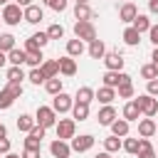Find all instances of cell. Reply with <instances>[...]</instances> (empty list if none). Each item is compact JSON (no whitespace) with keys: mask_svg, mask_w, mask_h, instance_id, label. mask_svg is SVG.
<instances>
[{"mask_svg":"<svg viewBox=\"0 0 158 158\" xmlns=\"http://www.w3.org/2000/svg\"><path fill=\"white\" fill-rule=\"evenodd\" d=\"M30 136H35V138H40V141H42V138H44V128H42V126H37V123H35V128H32V131H30Z\"/></svg>","mask_w":158,"mask_h":158,"instance_id":"c3c4849f","label":"cell"},{"mask_svg":"<svg viewBox=\"0 0 158 158\" xmlns=\"http://www.w3.org/2000/svg\"><path fill=\"white\" fill-rule=\"evenodd\" d=\"M111 136L126 138V136H128V121H126V118H116V121L111 123Z\"/></svg>","mask_w":158,"mask_h":158,"instance_id":"7402d4cb","label":"cell"},{"mask_svg":"<svg viewBox=\"0 0 158 158\" xmlns=\"http://www.w3.org/2000/svg\"><path fill=\"white\" fill-rule=\"evenodd\" d=\"M12 104H15V96L7 89H0V109H10Z\"/></svg>","mask_w":158,"mask_h":158,"instance_id":"8d00e7d4","label":"cell"},{"mask_svg":"<svg viewBox=\"0 0 158 158\" xmlns=\"http://www.w3.org/2000/svg\"><path fill=\"white\" fill-rule=\"evenodd\" d=\"M77 5H89V0H77Z\"/></svg>","mask_w":158,"mask_h":158,"instance_id":"680465c9","label":"cell"},{"mask_svg":"<svg viewBox=\"0 0 158 158\" xmlns=\"http://www.w3.org/2000/svg\"><path fill=\"white\" fill-rule=\"evenodd\" d=\"M94 99H99V101L106 106V104H111V101L116 99V89H111V86H99V91H94Z\"/></svg>","mask_w":158,"mask_h":158,"instance_id":"e0dca14e","label":"cell"},{"mask_svg":"<svg viewBox=\"0 0 158 158\" xmlns=\"http://www.w3.org/2000/svg\"><path fill=\"white\" fill-rule=\"evenodd\" d=\"M133 94H136V89H133V84H131V81H128V84H118V86H116V96H118V99H131Z\"/></svg>","mask_w":158,"mask_h":158,"instance_id":"d6a6232c","label":"cell"},{"mask_svg":"<svg viewBox=\"0 0 158 158\" xmlns=\"http://www.w3.org/2000/svg\"><path fill=\"white\" fill-rule=\"evenodd\" d=\"M44 2H47L54 12H64V10H67V0H44Z\"/></svg>","mask_w":158,"mask_h":158,"instance_id":"7bdbcfd3","label":"cell"},{"mask_svg":"<svg viewBox=\"0 0 158 158\" xmlns=\"http://www.w3.org/2000/svg\"><path fill=\"white\" fill-rule=\"evenodd\" d=\"M40 72L44 74V79H54L59 74V59H44L40 64Z\"/></svg>","mask_w":158,"mask_h":158,"instance_id":"4fadbf2b","label":"cell"},{"mask_svg":"<svg viewBox=\"0 0 158 158\" xmlns=\"http://www.w3.org/2000/svg\"><path fill=\"white\" fill-rule=\"evenodd\" d=\"M5 89H7L15 99H20V96H22V84H20V81H7V86H5Z\"/></svg>","mask_w":158,"mask_h":158,"instance_id":"b9f144b4","label":"cell"},{"mask_svg":"<svg viewBox=\"0 0 158 158\" xmlns=\"http://www.w3.org/2000/svg\"><path fill=\"white\" fill-rule=\"evenodd\" d=\"M49 153L54 156V158H69V153H72V148H69V143L67 141H52L49 143Z\"/></svg>","mask_w":158,"mask_h":158,"instance_id":"7c38bea8","label":"cell"},{"mask_svg":"<svg viewBox=\"0 0 158 158\" xmlns=\"http://www.w3.org/2000/svg\"><path fill=\"white\" fill-rule=\"evenodd\" d=\"M59 74L74 77V74H77V62H74L72 57H62V59H59Z\"/></svg>","mask_w":158,"mask_h":158,"instance_id":"ac0fdd59","label":"cell"},{"mask_svg":"<svg viewBox=\"0 0 158 158\" xmlns=\"http://www.w3.org/2000/svg\"><path fill=\"white\" fill-rule=\"evenodd\" d=\"M22 79H25L22 67H10V69H7V81H20V84H22Z\"/></svg>","mask_w":158,"mask_h":158,"instance_id":"d590c367","label":"cell"},{"mask_svg":"<svg viewBox=\"0 0 158 158\" xmlns=\"http://www.w3.org/2000/svg\"><path fill=\"white\" fill-rule=\"evenodd\" d=\"M0 136H7V128H5L2 123H0Z\"/></svg>","mask_w":158,"mask_h":158,"instance_id":"9f6ffc18","label":"cell"},{"mask_svg":"<svg viewBox=\"0 0 158 158\" xmlns=\"http://www.w3.org/2000/svg\"><path fill=\"white\" fill-rule=\"evenodd\" d=\"M0 153H10V138L0 136Z\"/></svg>","mask_w":158,"mask_h":158,"instance_id":"bcb514c9","label":"cell"},{"mask_svg":"<svg viewBox=\"0 0 158 158\" xmlns=\"http://www.w3.org/2000/svg\"><path fill=\"white\" fill-rule=\"evenodd\" d=\"M35 123H37V126H42L44 131H47V128H52V126H57V114H54V109H52V106H37Z\"/></svg>","mask_w":158,"mask_h":158,"instance_id":"6da1fadb","label":"cell"},{"mask_svg":"<svg viewBox=\"0 0 158 158\" xmlns=\"http://www.w3.org/2000/svg\"><path fill=\"white\" fill-rule=\"evenodd\" d=\"M131 27H133L138 35H141V32H148V30H151V20H148L146 15H136V20L131 22Z\"/></svg>","mask_w":158,"mask_h":158,"instance_id":"f546056e","label":"cell"},{"mask_svg":"<svg viewBox=\"0 0 158 158\" xmlns=\"http://www.w3.org/2000/svg\"><path fill=\"white\" fill-rule=\"evenodd\" d=\"M136 104H138V109H141V114L143 116H148V118H153L156 114H158V99L156 96H148V94H141L138 99H133Z\"/></svg>","mask_w":158,"mask_h":158,"instance_id":"7a4b0ae2","label":"cell"},{"mask_svg":"<svg viewBox=\"0 0 158 158\" xmlns=\"http://www.w3.org/2000/svg\"><path fill=\"white\" fill-rule=\"evenodd\" d=\"M151 59H153V64H158V47L153 49V54H151Z\"/></svg>","mask_w":158,"mask_h":158,"instance_id":"db71d44e","label":"cell"},{"mask_svg":"<svg viewBox=\"0 0 158 158\" xmlns=\"http://www.w3.org/2000/svg\"><path fill=\"white\" fill-rule=\"evenodd\" d=\"M148 37H151V42L158 47V25H151V30H148Z\"/></svg>","mask_w":158,"mask_h":158,"instance_id":"7dc6e473","label":"cell"},{"mask_svg":"<svg viewBox=\"0 0 158 158\" xmlns=\"http://www.w3.org/2000/svg\"><path fill=\"white\" fill-rule=\"evenodd\" d=\"M22 20H25V22H30V25H40V22L44 20V12H42V7H40V5H30V7H25V10H22Z\"/></svg>","mask_w":158,"mask_h":158,"instance_id":"9c48e42d","label":"cell"},{"mask_svg":"<svg viewBox=\"0 0 158 158\" xmlns=\"http://www.w3.org/2000/svg\"><path fill=\"white\" fill-rule=\"evenodd\" d=\"M10 49H15V37L10 35V32H5V35H0V52H10Z\"/></svg>","mask_w":158,"mask_h":158,"instance_id":"e575fe53","label":"cell"},{"mask_svg":"<svg viewBox=\"0 0 158 158\" xmlns=\"http://www.w3.org/2000/svg\"><path fill=\"white\" fill-rule=\"evenodd\" d=\"M148 10H151L153 15H158V0H148Z\"/></svg>","mask_w":158,"mask_h":158,"instance_id":"f907efd6","label":"cell"},{"mask_svg":"<svg viewBox=\"0 0 158 158\" xmlns=\"http://www.w3.org/2000/svg\"><path fill=\"white\" fill-rule=\"evenodd\" d=\"M47 37H49V40H62V37H64V27H62V25H57V22H54V25H49Z\"/></svg>","mask_w":158,"mask_h":158,"instance_id":"74e56055","label":"cell"},{"mask_svg":"<svg viewBox=\"0 0 158 158\" xmlns=\"http://www.w3.org/2000/svg\"><path fill=\"white\" fill-rule=\"evenodd\" d=\"M91 146H94V136L84 133V136H74L69 148H72V151H77V153H86V151H91Z\"/></svg>","mask_w":158,"mask_h":158,"instance_id":"ba28073f","label":"cell"},{"mask_svg":"<svg viewBox=\"0 0 158 158\" xmlns=\"http://www.w3.org/2000/svg\"><path fill=\"white\" fill-rule=\"evenodd\" d=\"M94 158H111V153H106V151H104V153H96Z\"/></svg>","mask_w":158,"mask_h":158,"instance_id":"11a10c76","label":"cell"},{"mask_svg":"<svg viewBox=\"0 0 158 158\" xmlns=\"http://www.w3.org/2000/svg\"><path fill=\"white\" fill-rule=\"evenodd\" d=\"M5 64H7V54H5V52H0V69H2Z\"/></svg>","mask_w":158,"mask_h":158,"instance_id":"f5cc1de1","label":"cell"},{"mask_svg":"<svg viewBox=\"0 0 158 158\" xmlns=\"http://www.w3.org/2000/svg\"><path fill=\"white\" fill-rule=\"evenodd\" d=\"M27 79H30V81H32V84H37V86H40V84H44V81H47V79H44V74H42V72H40V67H37V69H32V72H30V74H27Z\"/></svg>","mask_w":158,"mask_h":158,"instance_id":"60d3db41","label":"cell"},{"mask_svg":"<svg viewBox=\"0 0 158 158\" xmlns=\"http://www.w3.org/2000/svg\"><path fill=\"white\" fill-rule=\"evenodd\" d=\"M81 54H84V42H81V40H77V37H74V40H69V42H67V57H72V59H74V57H81Z\"/></svg>","mask_w":158,"mask_h":158,"instance_id":"ffe728a7","label":"cell"},{"mask_svg":"<svg viewBox=\"0 0 158 158\" xmlns=\"http://www.w3.org/2000/svg\"><path fill=\"white\" fill-rule=\"evenodd\" d=\"M121 148L126 151V153H138V138H126V141H121Z\"/></svg>","mask_w":158,"mask_h":158,"instance_id":"ab89813d","label":"cell"},{"mask_svg":"<svg viewBox=\"0 0 158 158\" xmlns=\"http://www.w3.org/2000/svg\"><path fill=\"white\" fill-rule=\"evenodd\" d=\"M74 37L81 42H94L96 40V27L91 22H74Z\"/></svg>","mask_w":158,"mask_h":158,"instance_id":"3957f363","label":"cell"},{"mask_svg":"<svg viewBox=\"0 0 158 158\" xmlns=\"http://www.w3.org/2000/svg\"><path fill=\"white\" fill-rule=\"evenodd\" d=\"M136 15H138V7H136L133 2H123L121 10H118V20H121V22H133Z\"/></svg>","mask_w":158,"mask_h":158,"instance_id":"5bb4252c","label":"cell"},{"mask_svg":"<svg viewBox=\"0 0 158 158\" xmlns=\"http://www.w3.org/2000/svg\"><path fill=\"white\" fill-rule=\"evenodd\" d=\"M20 20H22V7L20 5H15V2H7L5 7H2V22H7V25H20Z\"/></svg>","mask_w":158,"mask_h":158,"instance_id":"5b68a950","label":"cell"},{"mask_svg":"<svg viewBox=\"0 0 158 158\" xmlns=\"http://www.w3.org/2000/svg\"><path fill=\"white\" fill-rule=\"evenodd\" d=\"M156 131H158V126H156L153 118H141V121H138V136H141V138H151Z\"/></svg>","mask_w":158,"mask_h":158,"instance_id":"2e32d148","label":"cell"},{"mask_svg":"<svg viewBox=\"0 0 158 158\" xmlns=\"http://www.w3.org/2000/svg\"><path fill=\"white\" fill-rule=\"evenodd\" d=\"M44 89H47L52 96L62 94V79H59V77H54V79H47V81H44Z\"/></svg>","mask_w":158,"mask_h":158,"instance_id":"1f68e13d","label":"cell"},{"mask_svg":"<svg viewBox=\"0 0 158 158\" xmlns=\"http://www.w3.org/2000/svg\"><path fill=\"white\" fill-rule=\"evenodd\" d=\"M146 89H148V91H146L148 96H158V79H151V81L146 84Z\"/></svg>","mask_w":158,"mask_h":158,"instance_id":"f6af8a7d","label":"cell"},{"mask_svg":"<svg viewBox=\"0 0 158 158\" xmlns=\"http://www.w3.org/2000/svg\"><path fill=\"white\" fill-rule=\"evenodd\" d=\"M17 128H20L22 133H30V131L35 128V116H30V114H20V116H17Z\"/></svg>","mask_w":158,"mask_h":158,"instance_id":"4316f807","label":"cell"},{"mask_svg":"<svg viewBox=\"0 0 158 158\" xmlns=\"http://www.w3.org/2000/svg\"><path fill=\"white\" fill-rule=\"evenodd\" d=\"M5 158H20L17 153H5Z\"/></svg>","mask_w":158,"mask_h":158,"instance_id":"6f0895ef","label":"cell"},{"mask_svg":"<svg viewBox=\"0 0 158 158\" xmlns=\"http://www.w3.org/2000/svg\"><path fill=\"white\" fill-rule=\"evenodd\" d=\"M42 62H44V57H42V49H32V52H25V64H30L32 69H37Z\"/></svg>","mask_w":158,"mask_h":158,"instance_id":"cb8c5ba5","label":"cell"},{"mask_svg":"<svg viewBox=\"0 0 158 158\" xmlns=\"http://www.w3.org/2000/svg\"><path fill=\"white\" fill-rule=\"evenodd\" d=\"M54 128H57V138H59V141H69V138H74L77 121H74V118H59Z\"/></svg>","mask_w":158,"mask_h":158,"instance_id":"277c9868","label":"cell"},{"mask_svg":"<svg viewBox=\"0 0 158 158\" xmlns=\"http://www.w3.org/2000/svg\"><path fill=\"white\" fill-rule=\"evenodd\" d=\"M136 156L138 158H156V151H153V146H151L148 138H138V153Z\"/></svg>","mask_w":158,"mask_h":158,"instance_id":"603a6c76","label":"cell"},{"mask_svg":"<svg viewBox=\"0 0 158 158\" xmlns=\"http://www.w3.org/2000/svg\"><path fill=\"white\" fill-rule=\"evenodd\" d=\"M104 54H106V44H104L101 40L89 42V57H91V59H104Z\"/></svg>","mask_w":158,"mask_h":158,"instance_id":"44dd1931","label":"cell"},{"mask_svg":"<svg viewBox=\"0 0 158 158\" xmlns=\"http://www.w3.org/2000/svg\"><path fill=\"white\" fill-rule=\"evenodd\" d=\"M15 5H20V7L25 10V7H30V5H32V0H15Z\"/></svg>","mask_w":158,"mask_h":158,"instance_id":"816d5d0a","label":"cell"},{"mask_svg":"<svg viewBox=\"0 0 158 158\" xmlns=\"http://www.w3.org/2000/svg\"><path fill=\"white\" fill-rule=\"evenodd\" d=\"M91 99H94V89L91 86H79L77 94H74V101H79V104H91Z\"/></svg>","mask_w":158,"mask_h":158,"instance_id":"d4e9b609","label":"cell"},{"mask_svg":"<svg viewBox=\"0 0 158 158\" xmlns=\"http://www.w3.org/2000/svg\"><path fill=\"white\" fill-rule=\"evenodd\" d=\"M96 118H99L101 126H111V123L116 121V109H114L111 104H106L104 109H99V116H96Z\"/></svg>","mask_w":158,"mask_h":158,"instance_id":"9a60e30c","label":"cell"},{"mask_svg":"<svg viewBox=\"0 0 158 158\" xmlns=\"http://www.w3.org/2000/svg\"><path fill=\"white\" fill-rule=\"evenodd\" d=\"M123 42H126L128 47H136V44L141 42V35H138L133 27H126V30H123Z\"/></svg>","mask_w":158,"mask_h":158,"instance_id":"4dcf8cb0","label":"cell"},{"mask_svg":"<svg viewBox=\"0 0 158 158\" xmlns=\"http://www.w3.org/2000/svg\"><path fill=\"white\" fill-rule=\"evenodd\" d=\"M7 2H10V0H0V5H2V7H5V5H7Z\"/></svg>","mask_w":158,"mask_h":158,"instance_id":"91938a15","label":"cell"},{"mask_svg":"<svg viewBox=\"0 0 158 158\" xmlns=\"http://www.w3.org/2000/svg\"><path fill=\"white\" fill-rule=\"evenodd\" d=\"M138 116H141V109H138V104H136V101H128V104L123 106V118L131 123V121H138Z\"/></svg>","mask_w":158,"mask_h":158,"instance_id":"484cf974","label":"cell"},{"mask_svg":"<svg viewBox=\"0 0 158 158\" xmlns=\"http://www.w3.org/2000/svg\"><path fill=\"white\" fill-rule=\"evenodd\" d=\"M74 106V99L69 96V94H57L54 99H52V109H54V114H67L69 109Z\"/></svg>","mask_w":158,"mask_h":158,"instance_id":"52a82bcc","label":"cell"},{"mask_svg":"<svg viewBox=\"0 0 158 158\" xmlns=\"http://www.w3.org/2000/svg\"><path fill=\"white\" fill-rule=\"evenodd\" d=\"M40 146H42V141L27 133V138H25V148H37V151H40Z\"/></svg>","mask_w":158,"mask_h":158,"instance_id":"ee69618b","label":"cell"},{"mask_svg":"<svg viewBox=\"0 0 158 158\" xmlns=\"http://www.w3.org/2000/svg\"><path fill=\"white\" fill-rule=\"evenodd\" d=\"M156 126H158V123H156Z\"/></svg>","mask_w":158,"mask_h":158,"instance_id":"94428289","label":"cell"},{"mask_svg":"<svg viewBox=\"0 0 158 158\" xmlns=\"http://www.w3.org/2000/svg\"><path fill=\"white\" fill-rule=\"evenodd\" d=\"M7 62H10V67H22L25 64V49H10L7 52Z\"/></svg>","mask_w":158,"mask_h":158,"instance_id":"83f0119b","label":"cell"},{"mask_svg":"<svg viewBox=\"0 0 158 158\" xmlns=\"http://www.w3.org/2000/svg\"><path fill=\"white\" fill-rule=\"evenodd\" d=\"M74 17H77V22H91L94 12L89 5H74Z\"/></svg>","mask_w":158,"mask_h":158,"instance_id":"d6986e66","label":"cell"},{"mask_svg":"<svg viewBox=\"0 0 158 158\" xmlns=\"http://www.w3.org/2000/svg\"><path fill=\"white\" fill-rule=\"evenodd\" d=\"M47 42H49V37H47V32H35L27 42H25V52H32V49H42V47H47Z\"/></svg>","mask_w":158,"mask_h":158,"instance_id":"30bf717a","label":"cell"},{"mask_svg":"<svg viewBox=\"0 0 158 158\" xmlns=\"http://www.w3.org/2000/svg\"><path fill=\"white\" fill-rule=\"evenodd\" d=\"M141 77H143L146 81H151V79H158V72H156L153 64H143V67H141Z\"/></svg>","mask_w":158,"mask_h":158,"instance_id":"f35d334b","label":"cell"},{"mask_svg":"<svg viewBox=\"0 0 158 158\" xmlns=\"http://www.w3.org/2000/svg\"><path fill=\"white\" fill-rule=\"evenodd\" d=\"M104 64H106V72H121L123 69V57L118 52H109V54H104Z\"/></svg>","mask_w":158,"mask_h":158,"instance_id":"8fae6325","label":"cell"},{"mask_svg":"<svg viewBox=\"0 0 158 158\" xmlns=\"http://www.w3.org/2000/svg\"><path fill=\"white\" fill-rule=\"evenodd\" d=\"M72 114H74V121H86V118H89V104H79V101H74Z\"/></svg>","mask_w":158,"mask_h":158,"instance_id":"f1b7e54d","label":"cell"},{"mask_svg":"<svg viewBox=\"0 0 158 158\" xmlns=\"http://www.w3.org/2000/svg\"><path fill=\"white\" fill-rule=\"evenodd\" d=\"M121 148V138L118 136H109V138H104V151L106 153H116Z\"/></svg>","mask_w":158,"mask_h":158,"instance_id":"836d02e7","label":"cell"},{"mask_svg":"<svg viewBox=\"0 0 158 158\" xmlns=\"http://www.w3.org/2000/svg\"><path fill=\"white\" fill-rule=\"evenodd\" d=\"M20 158H40V151L37 148H25V153Z\"/></svg>","mask_w":158,"mask_h":158,"instance_id":"681fc988","label":"cell"},{"mask_svg":"<svg viewBox=\"0 0 158 158\" xmlns=\"http://www.w3.org/2000/svg\"><path fill=\"white\" fill-rule=\"evenodd\" d=\"M101 79H104V86H111V89H116L118 84H128L131 81V77L126 72H106Z\"/></svg>","mask_w":158,"mask_h":158,"instance_id":"8992f818","label":"cell"}]
</instances>
